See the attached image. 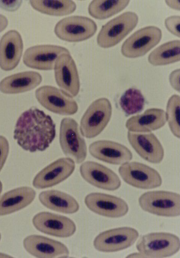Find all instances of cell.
<instances>
[{
  "mask_svg": "<svg viewBox=\"0 0 180 258\" xmlns=\"http://www.w3.org/2000/svg\"><path fill=\"white\" fill-rule=\"evenodd\" d=\"M56 135V124L51 116L35 107L20 116L14 131V140L30 153L46 150Z\"/></svg>",
  "mask_w": 180,
  "mask_h": 258,
  "instance_id": "1",
  "label": "cell"
},
{
  "mask_svg": "<svg viewBox=\"0 0 180 258\" xmlns=\"http://www.w3.org/2000/svg\"><path fill=\"white\" fill-rule=\"evenodd\" d=\"M139 203L144 211L151 214L169 218L180 215V195L176 192L148 191L140 196Z\"/></svg>",
  "mask_w": 180,
  "mask_h": 258,
  "instance_id": "2",
  "label": "cell"
},
{
  "mask_svg": "<svg viewBox=\"0 0 180 258\" xmlns=\"http://www.w3.org/2000/svg\"><path fill=\"white\" fill-rule=\"evenodd\" d=\"M137 248L145 257H167L179 251L180 240L178 236L170 233H149L140 238Z\"/></svg>",
  "mask_w": 180,
  "mask_h": 258,
  "instance_id": "3",
  "label": "cell"
},
{
  "mask_svg": "<svg viewBox=\"0 0 180 258\" xmlns=\"http://www.w3.org/2000/svg\"><path fill=\"white\" fill-rule=\"evenodd\" d=\"M112 112V104L108 99L96 100L90 104L81 118V135L88 139L99 135L110 122Z\"/></svg>",
  "mask_w": 180,
  "mask_h": 258,
  "instance_id": "4",
  "label": "cell"
},
{
  "mask_svg": "<svg viewBox=\"0 0 180 258\" xmlns=\"http://www.w3.org/2000/svg\"><path fill=\"white\" fill-rule=\"evenodd\" d=\"M139 18L136 13L126 12L105 24L100 30L97 43L103 48H109L123 40L137 27Z\"/></svg>",
  "mask_w": 180,
  "mask_h": 258,
  "instance_id": "5",
  "label": "cell"
},
{
  "mask_svg": "<svg viewBox=\"0 0 180 258\" xmlns=\"http://www.w3.org/2000/svg\"><path fill=\"white\" fill-rule=\"evenodd\" d=\"M59 143L63 153L77 164L82 163L87 156V146L81 136L79 125L74 119H62L60 127Z\"/></svg>",
  "mask_w": 180,
  "mask_h": 258,
  "instance_id": "6",
  "label": "cell"
},
{
  "mask_svg": "<svg viewBox=\"0 0 180 258\" xmlns=\"http://www.w3.org/2000/svg\"><path fill=\"white\" fill-rule=\"evenodd\" d=\"M118 172L127 184L139 189H151L162 184L160 174L149 166L138 162H128L122 164Z\"/></svg>",
  "mask_w": 180,
  "mask_h": 258,
  "instance_id": "7",
  "label": "cell"
},
{
  "mask_svg": "<svg viewBox=\"0 0 180 258\" xmlns=\"http://www.w3.org/2000/svg\"><path fill=\"white\" fill-rule=\"evenodd\" d=\"M97 29V25L92 19L75 15L59 21L55 27L54 32L64 41L78 42L93 37Z\"/></svg>",
  "mask_w": 180,
  "mask_h": 258,
  "instance_id": "8",
  "label": "cell"
},
{
  "mask_svg": "<svg viewBox=\"0 0 180 258\" xmlns=\"http://www.w3.org/2000/svg\"><path fill=\"white\" fill-rule=\"evenodd\" d=\"M162 37L161 30L156 26L142 28L125 41L121 52L127 58L141 57L154 48L159 43Z\"/></svg>",
  "mask_w": 180,
  "mask_h": 258,
  "instance_id": "9",
  "label": "cell"
},
{
  "mask_svg": "<svg viewBox=\"0 0 180 258\" xmlns=\"http://www.w3.org/2000/svg\"><path fill=\"white\" fill-rule=\"evenodd\" d=\"M38 102L49 111L62 115H72L78 111V105L72 97L61 89L52 86H43L35 92Z\"/></svg>",
  "mask_w": 180,
  "mask_h": 258,
  "instance_id": "10",
  "label": "cell"
},
{
  "mask_svg": "<svg viewBox=\"0 0 180 258\" xmlns=\"http://www.w3.org/2000/svg\"><path fill=\"white\" fill-rule=\"evenodd\" d=\"M139 237V232L132 227H118L99 234L94 240V245L100 252H117L132 246Z\"/></svg>",
  "mask_w": 180,
  "mask_h": 258,
  "instance_id": "11",
  "label": "cell"
},
{
  "mask_svg": "<svg viewBox=\"0 0 180 258\" xmlns=\"http://www.w3.org/2000/svg\"><path fill=\"white\" fill-rule=\"evenodd\" d=\"M84 203L96 214L110 218H122L129 211V206L124 200L107 194H89L85 197Z\"/></svg>",
  "mask_w": 180,
  "mask_h": 258,
  "instance_id": "12",
  "label": "cell"
},
{
  "mask_svg": "<svg viewBox=\"0 0 180 258\" xmlns=\"http://www.w3.org/2000/svg\"><path fill=\"white\" fill-rule=\"evenodd\" d=\"M54 69L58 86L69 96L76 97L80 92V82L76 64L70 53L60 55Z\"/></svg>",
  "mask_w": 180,
  "mask_h": 258,
  "instance_id": "13",
  "label": "cell"
},
{
  "mask_svg": "<svg viewBox=\"0 0 180 258\" xmlns=\"http://www.w3.org/2000/svg\"><path fill=\"white\" fill-rule=\"evenodd\" d=\"M82 178L97 188L114 191L121 186L118 176L108 167L94 161H86L80 167Z\"/></svg>",
  "mask_w": 180,
  "mask_h": 258,
  "instance_id": "14",
  "label": "cell"
},
{
  "mask_svg": "<svg viewBox=\"0 0 180 258\" xmlns=\"http://www.w3.org/2000/svg\"><path fill=\"white\" fill-rule=\"evenodd\" d=\"M33 224L39 232L51 236L68 238L76 233V224L70 219L63 216L41 212L33 218Z\"/></svg>",
  "mask_w": 180,
  "mask_h": 258,
  "instance_id": "15",
  "label": "cell"
},
{
  "mask_svg": "<svg viewBox=\"0 0 180 258\" xmlns=\"http://www.w3.org/2000/svg\"><path fill=\"white\" fill-rule=\"evenodd\" d=\"M75 168L76 164L72 159L60 158L45 167L36 175L33 185L39 189L56 186L69 177Z\"/></svg>",
  "mask_w": 180,
  "mask_h": 258,
  "instance_id": "16",
  "label": "cell"
},
{
  "mask_svg": "<svg viewBox=\"0 0 180 258\" xmlns=\"http://www.w3.org/2000/svg\"><path fill=\"white\" fill-rule=\"evenodd\" d=\"M69 51L59 45L52 44L37 45L28 48L23 56V62L29 68L42 71L54 69L57 58Z\"/></svg>",
  "mask_w": 180,
  "mask_h": 258,
  "instance_id": "17",
  "label": "cell"
},
{
  "mask_svg": "<svg viewBox=\"0 0 180 258\" xmlns=\"http://www.w3.org/2000/svg\"><path fill=\"white\" fill-rule=\"evenodd\" d=\"M127 139L132 148L145 160L153 164H159L163 160L164 148L154 134L128 131Z\"/></svg>",
  "mask_w": 180,
  "mask_h": 258,
  "instance_id": "18",
  "label": "cell"
},
{
  "mask_svg": "<svg viewBox=\"0 0 180 258\" xmlns=\"http://www.w3.org/2000/svg\"><path fill=\"white\" fill-rule=\"evenodd\" d=\"M89 153L96 159L113 165H122L133 158L131 151L118 143L102 140L96 141L89 146Z\"/></svg>",
  "mask_w": 180,
  "mask_h": 258,
  "instance_id": "19",
  "label": "cell"
},
{
  "mask_svg": "<svg viewBox=\"0 0 180 258\" xmlns=\"http://www.w3.org/2000/svg\"><path fill=\"white\" fill-rule=\"evenodd\" d=\"M23 246L27 252L37 257H65L70 253L62 242L37 235L26 237L23 240Z\"/></svg>",
  "mask_w": 180,
  "mask_h": 258,
  "instance_id": "20",
  "label": "cell"
},
{
  "mask_svg": "<svg viewBox=\"0 0 180 258\" xmlns=\"http://www.w3.org/2000/svg\"><path fill=\"white\" fill-rule=\"evenodd\" d=\"M24 45L19 32L11 30L0 40V68L5 71L14 70L19 65Z\"/></svg>",
  "mask_w": 180,
  "mask_h": 258,
  "instance_id": "21",
  "label": "cell"
},
{
  "mask_svg": "<svg viewBox=\"0 0 180 258\" xmlns=\"http://www.w3.org/2000/svg\"><path fill=\"white\" fill-rule=\"evenodd\" d=\"M167 122L166 112L158 108L147 110L141 114L129 118L125 126L129 132L149 133L159 130Z\"/></svg>",
  "mask_w": 180,
  "mask_h": 258,
  "instance_id": "22",
  "label": "cell"
},
{
  "mask_svg": "<svg viewBox=\"0 0 180 258\" xmlns=\"http://www.w3.org/2000/svg\"><path fill=\"white\" fill-rule=\"evenodd\" d=\"M42 81L41 75L34 71L13 74L0 82V92L5 94L25 93L35 89Z\"/></svg>",
  "mask_w": 180,
  "mask_h": 258,
  "instance_id": "23",
  "label": "cell"
},
{
  "mask_svg": "<svg viewBox=\"0 0 180 258\" xmlns=\"http://www.w3.org/2000/svg\"><path fill=\"white\" fill-rule=\"evenodd\" d=\"M36 192L31 187L23 186L10 190L0 197V216H4L20 211L35 199Z\"/></svg>",
  "mask_w": 180,
  "mask_h": 258,
  "instance_id": "24",
  "label": "cell"
},
{
  "mask_svg": "<svg viewBox=\"0 0 180 258\" xmlns=\"http://www.w3.org/2000/svg\"><path fill=\"white\" fill-rule=\"evenodd\" d=\"M38 198L45 207L65 214L76 213L80 208L79 203L72 196L57 190L42 191Z\"/></svg>",
  "mask_w": 180,
  "mask_h": 258,
  "instance_id": "25",
  "label": "cell"
},
{
  "mask_svg": "<svg viewBox=\"0 0 180 258\" xmlns=\"http://www.w3.org/2000/svg\"><path fill=\"white\" fill-rule=\"evenodd\" d=\"M148 62L154 66H163L180 60V40H172L157 47L148 56Z\"/></svg>",
  "mask_w": 180,
  "mask_h": 258,
  "instance_id": "26",
  "label": "cell"
},
{
  "mask_svg": "<svg viewBox=\"0 0 180 258\" xmlns=\"http://www.w3.org/2000/svg\"><path fill=\"white\" fill-rule=\"evenodd\" d=\"M129 3V0H94L89 4L88 11L94 18L105 20L124 10Z\"/></svg>",
  "mask_w": 180,
  "mask_h": 258,
  "instance_id": "27",
  "label": "cell"
},
{
  "mask_svg": "<svg viewBox=\"0 0 180 258\" xmlns=\"http://www.w3.org/2000/svg\"><path fill=\"white\" fill-rule=\"evenodd\" d=\"M29 3L35 10L52 16H65L73 13L77 8L76 3L73 1L39 0L29 1Z\"/></svg>",
  "mask_w": 180,
  "mask_h": 258,
  "instance_id": "28",
  "label": "cell"
},
{
  "mask_svg": "<svg viewBox=\"0 0 180 258\" xmlns=\"http://www.w3.org/2000/svg\"><path fill=\"white\" fill-rule=\"evenodd\" d=\"M119 104L125 114L128 116L143 111L146 100L140 90L130 88L120 97Z\"/></svg>",
  "mask_w": 180,
  "mask_h": 258,
  "instance_id": "29",
  "label": "cell"
},
{
  "mask_svg": "<svg viewBox=\"0 0 180 258\" xmlns=\"http://www.w3.org/2000/svg\"><path fill=\"white\" fill-rule=\"evenodd\" d=\"M179 105V96L177 95H172L167 102L166 112L170 131L178 139L180 137Z\"/></svg>",
  "mask_w": 180,
  "mask_h": 258,
  "instance_id": "30",
  "label": "cell"
},
{
  "mask_svg": "<svg viewBox=\"0 0 180 258\" xmlns=\"http://www.w3.org/2000/svg\"><path fill=\"white\" fill-rule=\"evenodd\" d=\"M164 24L169 32L179 38L180 17L178 15H173L167 18L165 20Z\"/></svg>",
  "mask_w": 180,
  "mask_h": 258,
  "instance_id": "31",
  "label": "cell"
},
{
  "mask_svg": "<svg viewBox=\"0 0 180 258\" xmlns=\"http://www.w3.org/2000/svg\"><path fill=\"white\" fill-rule=\"evenodd\" d=\"M10 151L8 141L3 136H0V172L2 171L7 160Z\"/></svg>",
  "mask_w": 180,
  "mask_h": 258,
  "instance_id": "32",
  "label": "cell"
},
{
  "mask_svg": "<svg viewBox=\"0 0 180 258\" xmlns=\"http://www.w3.org/2000/svg\"><path fill=\"white\" fill-rule=\"evenodd\" d=\"M23 2L18 0V1H11V0H5V1H0V8L9 12H14L18 10L22 4Z\"/></svg>",
  "mask_w": 180,
  "mask_h": 258,
  "instance_id": "33",
  "label": "cell"
},
{
  "mask_svg": "<svg viewBox=\"0 0 180 258\" xmlns=\"http://www.w3.org/2000/svg\"><path fill=\"white\" fill-rule=\"evenodd\" d=\"M180 70L177 69L172 72L169 76V82L171 87L178 93H179Z\"/></svg>",
  "mask_w": 180,
  "mask_h": 258,
  "instance_id": "34",
  "label": "cell"
},
{
  "mask_svg": "<svg viewBox=\"0 0 180 258\" xmlns=\"http://www.w3.org/2000/svg\"><path fill=\"white\" fill-rule=\"evenodd\" d=\"M9 21L4 15L0 14V33L4 31L8 27Z\"/></svg>",
  "mask_w": 180,
  "mask_h": 258,
  "instance_id": "35",
  "label": "cell"
},
{
  "mask_svg": "<svg viewBox=\"0 0 180 258\" xmlns=\"http://www.w3.org/2000/svg\"><path fill=\"white\" fill-rule=\"evenodd\" d=\"M167 5L170 8L177 10H180V3L178 0H174V1H166L165 2Z\"/></svg>",
  "mask_w": 180,
  "mask_h": 258,
  "instance_id": "36",
  "label": "cell"
},
{
  "mask_svg": "<svg viewBox=\"0 0 180 258\" xmlns=\"http://www.w3.org/2000/svg\"><path fill=\"white\" fill-rule=\"evenodd\" d=\"M127 257H145L144 256L139 252V253H133L129 254Z\"/></svg>",
  "mask_w": 180,
  "mask_h": 258,
  "instance_id": "37",
  "label": "cell"
},
{
  "mask_svg": "<svg viewBox=\"0 0 180 258\" xmlns=\"http://www.w3.org/2000/svg\"><path fill=\"white\" fill-rule=\"evenodd\" d=\"M3 190V185L2 182L0 181V195H1Z\"/></svg>",
  "mask_w": 180,
  "mask_h": 258,
  "instance_id": "38",
  "label": "cell"
},
{
  "mask_svg": "<svg viewBox=\"0 0 180 258\" xmlns=\"http://www.w3.org/2000/svg\"><path fill=\"white\" fill-rule=\"evenodd\" d=\"M0 257H11L10 256L6 255L5 254L0 253Z\"/></svg>",
  "mask_w": 180,
  "mask_h": 258,
  "instance_id": "39",
  "label": "cell"
},
{
  "mask_svg": "<svg viewBox=\"0 0 180 258\" xmlns=\"http://www.w3.org/2000/svg\"><path fill=\"white\" fill-rule=\"evenodd\" d=\"M2 239V235H1V233H0V240H1Z\"/></svg>",
  "mask_w": 180,
  "mask_h": 258,
  "instance_id": "40",
  "label": "cell"
}]
</instances>
